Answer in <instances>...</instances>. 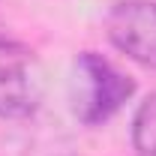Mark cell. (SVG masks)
Wrapping results in <instances>:
<instances>
[{"instance_id":"2","label":"cell","mask_w":156,"mask_h":156,"mask_svg":"<svg viewBox=\"0 0 156 156\" xmlns=\"http://www.w3.org/2000/svg\"><path fill=\"white\" fill-rule=\"evenodd\" d=\"M45 93V72L33 48L0 36V117L24 120L39 108Z\"/></svg>"},{"instance_id":"1","label":"cell","mask_w":156,"mask_h":156,"mask_svg":"<svg viewBox=\"0 0 156 156\" xmlns=\"http://www.w3.org/2000/svg\"><path fill=\"white\" fill-rule=\"evenodd\" d=\"M135 81L96 51L78 54L72 69V111L84 126H99L129 102Z\"/></svg>"},{"instance_id":"4","label":"cell","mask_w":156,"mask_h":156,"mask_svg":"<svg viewBox=\"0 0 156 156\" xmlns=\"http://www.w3.org/2000/svg\"><path fill=\"white\" fill-rule=\"evenodd\" d=\"M132 144L141 156H156V93L144 99L132 117Z\"/></svg>"},{"instance_id":"3","label":"cell","mask_w":156,"mask_h":156,"mask_svg":"<svg viewBox=\"0 0 156 156\" xmlns=\"http://www.w3.org/2000/svg\"><path fill=\"white\" fill-rule=\"evenodd\" d=\"M105 33L120 54L156 69V0H117L105 15Z\"/></svg>"}]
</instances>
